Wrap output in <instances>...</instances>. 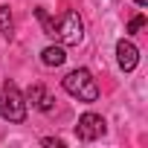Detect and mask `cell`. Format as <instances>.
Instances as JSON below:
<instances>
[{
  "instance_id": "6",
  "label": "cell",
  "mask_w": 148,
  "mask_h": 148,
  "mask_svg": "<svg viewBox=\"0 0 148 148\" xmlns=\"http://www.w3.org/2000/svg\"><path fill=\"white\" fill-rule=\"evenodd\" d=\"M23 99H26V105L32 102V108L41 110V113H52V110H55V99L49 96V90H47L44 84H32Z\"/></svg>"
},
{
  "instance_id": "11",
  "label": "cell",
  "mask_w": 148,
  "mask_h": 148,
  "mask_svg": "<svg viewBox=\"0 0 148 148\" xmlns=\"http://www.w3.org/2000/svg\"><path fill=\"white\" fill-rule=\"evenodd\" d=\"M136 6H148V0H136Z\"/></svg>"
},
{
  "instance_id": "9",
  "label": "cell",
  "mask_w": 148,
  "mask_h": 148,
  "mask_svg": "<svg viewBox=\"0 0 148 148\" xmlns=\"http://www.w3.org/2000/svg\"><path fill=\"white\" fill-rule=\"evenodd\" d=\"M142 26H145V15H134V18L128 21V29H125V32H128V35H134V32H139Z\"/></svg>"
},
{
  "instance_id": "2",
  "label": "cell",
  "mask_w": 148,
  "mask_h": 148,
  "mask_svg": "<svg viewBox=\"0 0 148 148\" xmlns=\"http://www.w3.org/2000/svg\"><path fill=\"white\" fill-rule=\"evenodd\" d=\"M0 116L15 125L26 122V99L15 82H3V87H0Z\"/></svg>"
},
{
  "instance_id": "1",
  "label": "cell",
  "mask_w": 148,
  "mask_h": 148,
  "mask_svg": "<svg viewBox=\"0 0 148 148\" xmlns=\"http://www.w3.org/2000/svg\"><path fill=\"white\" fill-rule=\"evenodd\" d=\"M61 87H64L73 99H79V102H96V99H99V84H96V79H93V73L84 70V67L70 70L67 76H64V82H61Z\"/></svg>"
},
{
  "instance_id": "5",
  "label": "cell",
  "mask_w": 148,
  "mask_h": 148,
  "mask_svg": "<svg viewBox=\"0 0 148 148\" xmlns=\"http://www.w3.org/2000/svg\"><path fill=\"white\" fill-rule=\"evenodd\" d=\"M116 64H119L125 73L136 70V64H139V49H136V44H131L128 38L116 41Z\"/></svg>"
},
{
  "instance_id": "8",
  "label": "cell",
  "mask_w": 148,
  "mask_h": 148,
  "mask_svg": "<svg viewBox=\"0 0 148 148\" xmlns=\"http://www.w3.org/2000/svg\"><path fill=\"white\" fill-rule=\"evenodd\" d=\"M0 32L6 38H12V32H15V21H12V9L9 6H0Z\"/></svg>"
},
{
  "instance_id": "3",
  "label": "cell",
  "mask_w": 148,
  "mask_h": 148,
  "mask_svg": "<svg viewBox=\"0 0 148 148\" xmlns=\"http://www.w3.org/2000/svg\"><path fill=\"white\" fill-rule=\"evenodd\" d=\"M52 38L61 41V44H67V47L82 44V38H84V21H82V15H79V12H73V9L64 12L61 21L52 26Z\"/></svg>"
},
{
  "instance_id": "7",
  "label": "cell",
  "mask_w": 148,
  "mask_h": 148,
  "mask_svg": "<svg viewBox=\"0 0 148 148\" xmlns=\"http://www.w3.org/2000/svg\"><path fill=\"white\" fill-rule=\"evenodd\" d=\"M64 61H67L64 47H44V52H41V64L44 67H61Z\"/></svg>"
},
{
  "instance_id": "10",
  "label": "cell",
  "mask_w": 148,
  "mask_h": 148,
  "mask_svg": "<svg viewBox=\"0 0 148 148\" xmlns=\"http://www.w3.org/2000/svg\"><path fill=\"white\" fill-rule=\"evenodd\" d=\"M44 145H55V148H61V145H64V139H55V136H47V139H44Z\"/></svg>"
},
{
  "instance_id": "4",
  "label": "cell",
  "mask_w": 148,
  "mask_h": 148,
  "mask_svg": "<svg viewBox=\"0 0 148 148\" xmlns=\"http://www.w3.org/2000/svg\"><path fill=\"white\" fill-rule=\"evenodd\" d=\"M108 131V122L99 116V113H82L79 116V125H76V136L84 139V142H93L99 136H105Z\"/></svg>"
}]
</instances>
